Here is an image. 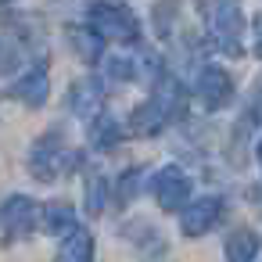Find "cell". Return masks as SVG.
I'll return each mask as SVG.
<instances>
[{
	"instance_id": "d6986e66",
	"label": "cell",
	"mask_w": 262,
	"mask_h": 262,
	"mask_svg": "<svg viewBox=\"0 0 262 262\" xmlns=\"http://www.w3.org/2000/svg\"><path fill=\"white\" fill-rule=\"evenodd\" d=\"M108 76H112V79H122V83L137 79V72H133V61H129V58H112V61H108Z\"/></svg>"
},
{
	"instance_id": "9a60e30c",
	"label": "cell",
	"mask_w": 262,
	"mask_h": 262,
	"mask_svg": "<svg viewBox=\"0 0 262 262\" xmlns=\"http://www.w3.org/2000/svg\"><path fill=\"white\" fill-rule=\"evenodd\" d=\"M101 43H104V40L94 36L86 26H83V29H72V47H76V54H79L83 61H97V58H101Z\"/></svg>"
},
{
	"instance_id": "e0dca14e",
	"label": "cell",
	"mask_w": 262,
	"mask_h": 262,
	"mask_svg": "<svg viewBox=\"0 0 262 262\" xmlns=\"http://www.w3.org/2000/svg\"><path fill=\"white\" fill-rule=\"evenodd\" d=\"M22 61H26V51H22L15 40L4 36V40H0V76H11Z\"/></svg>"
},
{
	"instance_id": "3957f363",
	"label": "cell",
	"mask_w": 262,
	"mask_h": 262,
	"mask_svg": "<svg viewBox=\"0 0 262 262\" xmlns=\"http://www.w3.org/2000/svg\"><path fill=\"white\" fill-rule=\"evenodd\" d=\"M205 15V26H208V36L212 43L237 58L241 54V36H244V15H241V4L237 0H208V4L201 8Z\"/></svg>"
},
{
	"instance_id": "5b68a950",
	"label": "cell",
	"mask_w": 262,
	"mask_h": 262,
	"mask_svg": "<svg viewBox=\"0 0 262 262\" xmlns=\"http://www.w3.org/2000/svg\"><path fill=\"white\" fill-rule=\"evenodd\" d=\"M190 176L180 169V165H165V169H158L155 176H151V194H155V201L165 208V212H176V208H187V201H190Z\"/></svg>"
},
{
	"instance_id": "ac0fdd59",
	"label": "cell",
	"mask_w": 262,
	"mask_h": 262,
	"mask_svg": "<svg viewBox=\"0 0 262 262\" xmlns=\"http://www.w3.org/2000/svg\"><path fill=\"white\" fill-rule=\"evenodd\" d=\"M104 205H108V183H104V176H90L86 180V208H90V215L104 212Z\"/></svg>"
},
{
	"instance_id": "ffe728a7",
	"label": "cell",
	"mask_w": 262,
	"mask_h": 262,
	"mask_svg": "<svg viewBox=\"0 0 262 262\" xmlns=\"http://www.w3.org/2000/svg\"><path fill=\"white\" fill-rule=\"evenodd\" d=\"M255 54L262 58V15L255 18Z\"/></svg>"
},
{
	"instance_id": "6da1fadb",
	"label": "cell",
	"mask_w": 262,
	"mask_h": 262,
	"mask_svg": "<svg viewBox=\"0 0 262 262\" xmlns=\"http://www.w3.org/2000/svg\"><path fill=\"white\" fill-rule=\"evenodd\" d=\"M180 112H183V86H180L176 79L162 76V79L155 83L151 97L133 108V115H129V133H137V137H155V133H162L172 119H180Z\"/></svg>"
},
{
	"instance_id": "8fae6325",
	"label": "cell",
	"mask_w": 262,
	"mask_h": 262,
	"mask_svg": "<svg viewBox=\"0 0 262 262\" xmlns=\"http://www.w3.org/2000/svg\"><path fill=\"white\" fill-rule=\"evenodd\" d=\"M122 137H126V126H122L115 115H108V112H101V115L94 119V126H90V144H94L97 151H112V147H119Z\"/></svg>"
},
{
	"instance_id": "8992f818",
	"label": "cell",
	"mask_w": 262,
	"mask_h": 262,
	"mask_svg": "<svg viewBox=\"0 0 262 262\" xmlns=\"http://www.w3.org/2000/svg\"><path fill=\"white\" fill-rule=\"evenodd\" d=\"M194 94H198V101L205 104V112H219V108L230 101V94H233V79L226 76V69L205 65V69H198Z\"/></svg>"
},
{
	"instance_id": "52a82bcc",
	"label": "cell",
	"mask_w": 262,
	"mask_h": 262,
	"mask_svg": "<svg viewBox=\"0 0 262 262\" xmlns=\"http://www.w3.org/2000/svg\"><path fill=\"white\" fill-rule=\"evenodd\" d=\"M219 223H223V198H215V194H205V198L190 201L180 215V226H183L187 237H201V233L215 230Z\"/></svg>"
},
{
	"instance_id": "2e32d148",
	"label": "cell",
	"mask_w": 262,
	"mask_h": 262,
	"mask_svg": "<svg viewBox=\"0 0 262 262\" xmlns=\"http://www.w3.org/2000/svg\"><path fill=\"white\" fill-rule=\"evenodd\" d=\"M147 176H144V169L140 165H133V169H126L122 176H119V187H115V198H119V205H129L133 198H137V190H140V183H144Z\"/></svg>"
},
{
	"instance_id": "277c9868",
	"label": "cell",
	"mask_w": 262,
	"mask_h": 262,
	"mask_svg": "<svg viewBox=\"0 0 262 262\" xmlns=\"http://www.w3.org/2000/svg\"><path fill=\"white\" fill-rule=\"evenodd\" d=\"M72 165H76V155L61 144L58 133H43V137L33 144V151H29V172H33L36 180H43V183L65 176Z\"/></svg>"
},
{
	"instance_id": "7c38bea8",
	"label": "cell",
	"mask_w": 262,
	"mask_h": 262,
	"mask_svg": "<svg viewBox=\"0 0 262 262\" xmlns=\"http://www.w3.org/2000/svg\"><path fill=\"white\" fill-rule=\"evenodd\" d=\"M40 223H43V230L54 233V237H65V233H72V230L79 226V223H76V212H72L69 201H47Z\"/></svg>"
},
{
	"instance_id": "7a4b0ae2",
	"label": "cell",
	"mask_w": 262,
	"mask_h": 262,
	"mask_svg": "<svg viewBox=\"0 0 262 262\" xmlns=\"http://www.w3.org/2000/svg\"><path fill=\"white\" fill-rule=\"evenodd\" d=\"M86 18V29L101 40H119V43H129L140 36V22L129 8L115 4V0H94V4H86L83 11Z\"/></svg>"
},
{
	"instance_id": "30bf717a",
	"label": "cell",
	"mask_w": 262,
	"mask_h": 262,
	"mask_svg": "<svg viewBox=\"0 0 262 262\" xmlns=\"http://www.w3.org/2000/svg\"><path fill=\"white\" fill-rule=\"evenodd\" d=\"M69 108L72 115L79 119H97L101 108H104V86L97 79H79L72 90H69Z\"/></svg>"
},
{
	"instance_id": "44dd1931",
	"label": "cell",
	"mask_w": 262,
	"mask_h": 262,
	"mask_svg": "<svg viewBox=\"0 0 262 262\" xmlns=\"http://www.w3.org/2000/svg\"><path fill=\"white\" fill-rule=\"evenodd\" d=\"M258 169H262V140H258Z\"/></svg>"
},
{
	"instance_id": "4fadbf2b",
	"label": "cell",
	"mask_w": 262,
	"mask_h": 262,
	"mask_svg": "<svg viewBox=\"0 0 262 262\" xmlns=\"http://www.w3.org/2000/svg\"><path fill=\"white\" fill-rule=\"evenodd\" d=\"M61 258L65 262H90L94 258V237H90V230L76 226L72 233H65L61 237Z\"/></svg>"
},
{
	"instance_id": "ba28073f",
	"label": "cell",
	"mask_w": 262,
	"mask_h": 262,
	"mask_svg": "<svg viewBox=\"0 0 262 262\" xmlns=\"http://www.w3.org/2000/svg\"><path fill=\"white\" fill-rule=\"evenodd\" d=\"M33 223H36V205H33V198L11 194L4 205H0V226H4V237H8V241H18V237L33 233Z\"/></svg>"
},
{
	"instance_id": "9c48e42d",
	"label": "cell",
	"mask_w": 262,
	"mask_h": 262,
	"mask_svg": "<svg viewBox=\"0 0 262 262\" xmlns=\"http://www.w3.org/2000/svg\"><path fill=\"white\" fill-rule=\"evenodd\" d=\"M8 94H11V97H18V101H22V104H29V108H40V104H47V97H51L47 65L40 61V65H33L29 72H22V79H15Z\"/></svg>"
},
{
	"instance_id": "5bb4252c",
	"label": "cell",
	"mask_w": 262,
	"mask_h": 262,
	"mask_svg": "<svg viewBox=\"0 0 262 262\" xmlns=\"http://www.w3.org/2000/svg\"><path fill=\"white\" fill-rule=\"evenodd\" d=\"M258 237L251 230H233L226 241V262H255L258 258Z\"/></svg>"
}]
</instances>
